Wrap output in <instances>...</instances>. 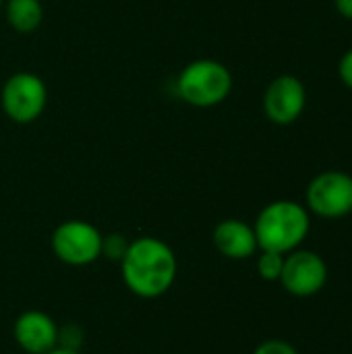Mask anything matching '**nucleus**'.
Wrapping results in <instances>:
<instances>
[{
  "label": "nucleus",
  "instance_id": "nucleus-19",
  "mask_svg": "<svg viewBox=\"0 0 352 354\" xmlns=\"http://www.w3.org/2000/svg\"><path fill=\"white\" fill-rule=\"evenodd\" d=\"M0 8H2V0H0Z\"/></svg>",
  "mask_w": 352,
  "mask_h": 354
},
{
  "label": "nucleus",
  "instance_id": "nucleus-7",
  "mask_svg": "<svg viewBox=\"0 0 352 354\" xmlns=\"http://www.w3.org/2000/svg\"><path fill=\"white\" fill-rule=\"evenodd\" d=\"M280 282L295 297H313L328 282V266L313 251H290L284 257Z\"/></svg>",
  "mask_w": 352,
  "mask_h": 354
},
{
  "label": "nucleus",
  "instance_id": "nucleus-15",
  "mask_svg": "<svg viewBox=\"0 0 352 354\" xmlns=\"http://www.w3.org/2000/svg\"><path fill=\"white\" fill-rule=\"evenodd\" d=\"M253 354H299V353H297V348H293V346H290L288 342H284V340H268V342L259 344Z\"/></svg>",
  "mask_w": 352,
  "mask_h": 354
},
{
  "label": "nucleus",
  "instance_id": "nucleus-11",
  "mask_svg": "<svg viewBox=\"0 0 352 354\" xmlns=\"http://www.w3.org/2000/svg\"><path fill=\"white\" fill-rule=\"evenodd\" d=\"M4 12L10 27L19 33L35 31L44 19V8L39 0H6Z\"/></svg>",
  "mask_w": 352,
  "mask_h": 354
},
{
  "label": "nucleus",
  "instance_id": "nucleus-4",
  "mask_svg": "<svg viewBox=\"0 0 352 354\" xmlns=\"http://www.w3.org/2000/svg\"><path fill=\"white\" fill-rule=\"evenodd\" d=\"M48 102L46 83L33 73H15L2 87L0 104L4 114L19 124L39 118Z\"/></svg>",
  "mask_w": 352,
  "mask_h": 354
},
{
  "label": "nucleus",
  "instance_id": "nucleus-14",
  "mask_svg": "<svg viewBox=\"0 0 352 354\" xmlns=\"http://www.w3.org/2000/svg\"><path fill=\"white\" fill-rule=\"evenodd\" d=\"M81 340V330L75 326L62 328L58 330V346L60 348H68V351H79V342Z\"/></svg>",
  "mask_w": 352,
  "mask_h": 354
},
{
  "label": "nucleus",
  "instance_id": "nucleus-3",
  "mask_svg": "<svg viewBox=\"0 0 352 354\" xmlns=\"http://www.w3.org/2000/svg\"><path fill=\"white\" fill-rule=\"evenodd\" d=\"M176 89L180 97L191 106H218L228 97L232 89V75L218 60H195L180 71L176 79Z\"/></svg>",
  "mask_w": 352,
  "mask_h": 354
},
{
  "label": "nucleus",
  "instance_id": "nucleus-18",
  "mask_svg": "<svg viewBox=\"0 0 352 354\" xmlns=\"http://www.w3.org/2000/svg\"><path fill=\"white\" fill-rule=\"evenodd\" d=\"M46 354H81L79 351H68V348H60V346H56V348H52L50 353Z\"/></svg>",
  "mask_w": 352,
  "mask_h": 354
},
{
  "label": "nucleus",
  "instance_id": "nucleus-12",
  "mask_svg": "<svg viewBox=\"0 0 352 354\" xmlns=\"http://www.w3.org/2000/svg\"><path fill=\"white\" fill-rule=\"evenodd\" d=\"M282 268H284V255L276 253V251H263L259 255L257 261V272L263 280L268 282H276L282 276Z\"/></svg>",
  "mask_w": 352,
  "mask_h": 354
},
{
  "label": "nucleus",
  "instance_id": "nucleus-10",
  "mask_svg": "<svg viewBox=\"0 0 352 354\" xmlns=\"http://www.w3.org/2000/svg\"><path fill=\"white\" fill-rule=\"evenodd\" d=\"M214 245L228 259H247L257 251V236L249 224L224 220L214 230Z\"/></svg>",
  "mask_w": 352,
  "mask_h": 354
},
{
  "label": "nucleus",
  "instance_id": "nucleus-1",
  "mask_svg": "<svg viewBox=\"0 0 352 354\" xmlns=\"http://www.w3.org/2000/svg\"><path fill=\"white\" fill-rule=\"evenodd\" d=\"M129 290L143 299L166 295L176 278V257L172 249L151 236L133 241L120 261Z\"/></svg>",
  "mask_w": 352,
  "mask_h": 354
},
{
  "label": "nucleus",
  "instance_id": "nucleus-8",
  "mask_svg": "<svg viewBox=\"0 0 352 354\" xmlns=\"http://www.w3.org/2000/svg\"><path fill=\"white\" fill-rule=\"evenodd\" d=\"M305 87L297 77L282 75L274 79L263 95V110L272 122L278 124H288L297 120L305 108Z\"/></svg>",
  "mask_w": 352,
  "mask_h": 354
},
{
  "label": "nucleus",
  "instance_id": "nucleus-13",
  "mask_svg": "<svg viewBox=\"0 0 352 354\" xmlns=\"http://www.w3.org/2000/svg\"><path fill=\"white\" fill-rule=\"evenodd\" d=\"M131 243H127V239L122 234H108L102 236V255L108 257L110 261H122L127 249Z\"/></svg>",
  "mask_w": 352,
  "mask_h": 354
},
{
  "label": "nucleus",
  "instance_id": "nucleus-9",
  "mask_svg": "<svg viewBox=\"0 0 352 354\" xmlns=\"http://www.w3.org/2000/svg\"><path fill=\"white\" fill-rule=\"evenodd\" d=\"M15 340L29 354H46L58 346V328L41 311H27L15 322Z\"/></svg>",
  "mask_w": 352,
  "mask_h": 354
},
{
  "label": "nucleus",
  "instance_id": "nucleus-2",
  "mask_svg": "<svg viewBox=\"0 0 352 354\" xmlns=\"http://www.w3.org/2000/svg\"><path fill=\"white\" fill-rule=\"evenodd\" d=\"M253 230L261 251L286 255L305 241L309 232V216L305 207L295 201H274L261 209Z\"/></svg>",
  "mask_w": 352,
  "mask_h": 354
},
{
  "label": "nucleus",
  "instance_id": "nucleus-5",
  "mask_svg": "<svg viewBox=\"0 0 352 354\" xmlns=\"http://www.w3.org/2000/svg\"><path fill=\"white\" fill-rule=\"evenodd\" d=\"M52 249L68 266H87L102 255V234L89 222L68 220L54 230Z\"/></svg>",
  "mask_w": 352,
  "mask_h": 354
},
{
  "label": "nucleus",
  "instance_id": "nucleus-6",
  "mask_svg": "<svg viewBox=\"0 0 352 354\" xmlns=\"http://www.w3.org/2000/svg\"><path fill=\"white\" fill-rule=\"evenodd\" d=\"M311 212L322 218H342L352 212V176L344 172H324L307 189Z\"/></svg>",
  "mask_w": 352,
  "mask_h": 354
},
{
  "label": "nucleus",
  "instance_id": "nucleus-17",
  "mask_svg": "<svg viewBox=\"0 0 352 354\" xmlns=\"http://www.w3.org/2000/svg\"><path fill=\"white\" fill-rule=\"evenodd\" d=\"M336 8L346 19H352V0H336Z\"/></svg>",
  "mask_w": 352,
  "mask_h": 354
},
{
  "label": "nucleus",
  "instance_id": "nucleus-16",
  "mask_svg": "<svg viewBox=\"0 0 352 354\" xmlns=\"http://www.w3.org/2000/svg\"><path fill=\"white\" fill-rule=\"evenodd\" d=\"M340 77L352 89V48L344 54V58L340 60Z\"/></svg>",
  "mask_w": 352,
  "mask_h": 354
}]
</instances>
